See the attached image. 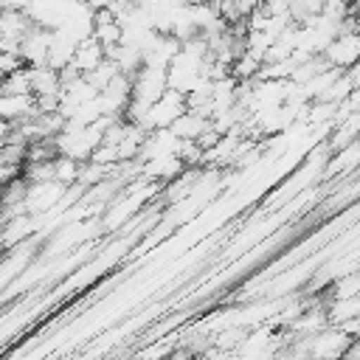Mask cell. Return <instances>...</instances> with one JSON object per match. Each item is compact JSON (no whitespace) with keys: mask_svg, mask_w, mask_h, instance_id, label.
Listing matches in <instances>:
<instances>
[{"mask_svg":"<svg viewBox=\"0 0 360 360\" xmlns=\"http://www.w3.org/2000/svg\"><path fill=\"white\" fill-rule=\"evenodd\" d=\"M323 59L338 70L354 68L360 62V28H349V31L338 34L332 39V45L323 51Z\"/></svg>","mask_w":360,"mask_h":360,"instance_id":"6da1fadb","label":"cell"},{"mask_svg":"<svg viewBox=\"0 0 360 360\" xmlns=\"http://www.w3.org/2000/svg\"><path fill=\"white\" fill-rule=\"evenodd\" d=\"M101 62H107V48H104L96 37H90V39L79 42V48H76V53H73L70 68H76L82 76H87V73H93Z\"/></svg>","mask_w":360,"mask_h":360,"instance_id":"7a4b0ae2","label":"cell"},{"mask_svg":"<svg viewBox=\"0 0 360 360\" xmlns=\"http://www.w3.org/2000/svg\"><path fill=\"white\" fill-rule=\"evenodd\" d=\"M3 8H11V11H28L34 0H0Z\"/></svg>","mask_w":360,"mask_h":360,"instance_id":"3957f363","label":"cell"}]
</instances>
